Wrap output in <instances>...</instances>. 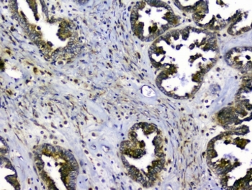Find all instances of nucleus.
Instances as JSON below:
<instances>
[{"label": "nucleus", "instance_id": "1", "mask_svg": "<svg viewBox=\"0 0 252 190\" xmlns=\"http://www.w3.org/2000/svg\"><path fill=\"white\" fill-rule=\"evenodd\" d=\"M158 39L169 47V54L150 55L168 58L155 66L163 70L156 80L157 85L172 80V87L166 94L179 99L189 98L200 88L204 76L219 59L216 37L209 31L188 26L168 31Z\"/></svg>", "mask_w": 252, "mask_h": 190}, {"label": "nucleus", "instance_id": "2", "mask_svg": "<svg viewBox=\"0 0 252 190\" xmlns=\"http://www.w3.org/2000/svg\"><path fill=\"white\" fill-rule=\"evenodd\" d=\"M212 140L208 152V162L211 169L222 179V183L228 189H252V169H248L247 163L248 148L250 140L244 138L242 132L236 130L220 135Z\"/></svg>", "mask_w": 252, "mask_h": 190}, {"label": "nucleus", "instance_id": "3", "mask_svg": "<svg viewBox=\"0 0 252 190\" xmlns=\"http://www.w3.org/2000/svg\"><path fill=\"white\" fill-rule=\"evenodd\" d=\"M236 1H198L192 12L193 19L200 27L220 31L231 25L242 12Z\"/></svg>", "mask_w": 252, "mask_h": 190}, {"label": "nucleus", "instance_id": "4", "mask_svg": "<svg viewBox=\"0 0 252 190\" xmlns=\"http://www.w3.org/2000/svg\"><path fill=\"white\" fill-rule=\"evenodd\" d=\"M228 65L242 73L252 69V48L237 47L228 51L225 56Z\"/></svg>", "mask_w": 252, "mask_h": 190}, {"label": "nucleus", "instance_id": "5", "mask_svg": "<svg viewBox=\"0 0 252 190\" xmlns=\"http://www.w3.org/2000/svg\"><path fill=\"white\" fill-rule=\"evenodd\" d=\"M65 155H66V160H69L74 158V155H73V154L71 153L70 151H66V152H65Z\"/></svg>", "mask_w": 252, "mask_h": 190}, {"label": "nucleus", "instance_id": "6", "mask_svg": "<svg viewBox=\"0 0 252 190\" xmlns=\"http://www.w3.org/2000/svg\"><path fill=\"white\" fill-rule=\"evenodd\" d=\"M47 149L51 152V154H55L57 152L56 151V149L53 146H50V145H47Z\"/></svg>", "mask_w": 252, "mask_h": 190}]
</instances>
